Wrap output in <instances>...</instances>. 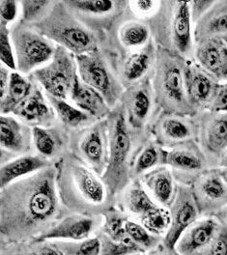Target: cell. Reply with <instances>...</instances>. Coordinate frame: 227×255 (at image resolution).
<instances>
[{
	"instance_id": "obj_27",
	"label": "cell",
	"mask_w": 227,
	"mask_h": 255,
	"mask_svg": "<svg viewBox=\"0 0 227 255\" xmlns=\"http://www.w3.org/2000/svg\"><path fill=\"white\" fill-rule=\"evenodd\" d=\"M152 198L161 206L170 207L173 202L177 182L171 169L166 165H159L139 178Z\"/></svg>"
},
{
	"instance_id": "obj_16",
	"label": "cell",
	"mask_w": 227,
	"mask_h": 255,
	"mask_svg": "<svg viewBox=\"0 0 227 255\" xmlns=\"http://www.w3.org/2000/svg\"><path fill=\"white\" fill-rule=\"evenodd\" d=\"M153 139L164 149L197 141L195 116L162 112L150 128Z\"/></svg>"
},
{
	"instance_id": "obj_4",
	"label": "cell",
	"mask_w": 227,
	"mask_h": 255,
	"mask_svg": "<svg viewBox=\"0 0 227 255\" xmlns=\"http://www.w3.org/2000/svg\"><path fill=\"white\" fill-rule=\"evenodd\" d=\"M147 22L157 47L186 60L195 59L190 1L161 0L160 9Z\"/></svg>"
},
{
	"instance_id": "obj_22",
	"label": "cell",
	"mask_w": 227,
	"mask_h": 255,
	"mask_svg": "<svg viewBox=\"0 0 227 255\" xmlns=\"http://www.w3.org/2000/svg\"><path fill=\"white\" fill-rule=\"evenodd\" d=\"M223 223L216 216L201 217L181 236L175 251L179 255H202L219 235Z\"/></svg>"
},
{
	"instance_id": "obj_47",
	"label": "cell",
	"mask_w": 227,
	"mask_h": 255,
	"mask_svg": "<svg viewBox=\"0 0 227 255\" xmlns=\"http://www.w3.org/2000/svg\"><path fill=\"white\" fill-rule=\"evenodd\" d=\"M33 255H64L60 250L55 246V245H51V246H43V247H39L34 253Z\"/></svg>"
},
{
	"instance_id": "obj_18",
	"label": "cell",
	"mask_w": 227,
	"mask_h": 255,
	"mask_svg": "<svg viewBox=\"0 0 227 255\" xmlns=\"http://www.w3.org/2000/svg\"><path fill=\"white\" fill-rule=\"evenodd\" d=\"M201 217L215 216L227 206V184L220 167H210L191 185Z\"/></svg>"
},
{
	"instance_id": "obj_48",
	"label": "cell",
	"mask_w": 227,
	"mask_h": 255,
	"mask_svg": "<svg viewBox=\"0 0 227 255\" xmlns=\"http://www.w3.org/2000/svg\"><path fill=\"white\" fill-rule=\"evenodd\" d=\"M137 255H179L175 250H170L165 248L163 245H161L160 247H158L155 250H152L150 252H147L144 254Z\"/></svg>"
},
{
	"instance_id": "obj_5",
	"label": "cell",
	"mask_w": 227,
	"mask_h": 255,
	"mask_svg": "<svg viewBox=\"0 0 227 255\" xmlns=\"http://www.w3.org/2000/svg\"><path fill=\"white\" fill-rule=\"evenodd\" d=\"M187 62L188 60L158 47L152 85L162 112L189 116L196 114L187 92Z\"/></svg>"
},
{
	"instance_id": "obj_50",
	"label": "cell",
	"mask_w": 227,
	"mask_h": 255,
	"mask_svg": "<svg viewBox=\"0 0 227 255\" xmlns=\"http://www.w3.org/2000/svg\"><path fill=\"white\" fill-rule=\"evenodd\" d=\"M220 167H227V153L224 155V157L221 159Z\"/></svg>"
},
{
	"instance_id": "obj_29",
	"label": "cell",
	"mask_w": 227,
	"mask_h": 255,
	"mask_svg": "<svg viewBox=\"0 0 227 255\" xmlns=\"http://www.w3.org/2000/svg\"><path fill=\"white\" fill-rule=\"evenodd\" d=\"M70 102L97 120L107 119L113 112L106 99L96 89L87 85L79 78L72 90Z\"/></svg>"
},
{
	"instance_id": "obj_30",
	"label": "cell",
	"mask_w": 227,
	"mask_h": 255,
	"mask_svg": "<svg viewBox=\"0 0 227 255\" xmlns=\"http://www.w3.org/2000/svg\"><path fill=\"white\" fill-rule=\"evenodd\" d=\"M195 44L213 38L227 37V0H217L194 25Z\"/></svg>"
},
{
	"instance_id": "obj_14",
	"label": "cell",
	"mask_w": 227,
	"mask_h": 255,
	"mask_svg": "<svg viewBox=\"0 0 227 255\" xmlns=\"http://www.w3.org/2000/svg\"><path fill=\"white\" fill-rule=\"evenodd\" d=\"M197 142L210 167H220L227 151V112H199L195 115Z\"/></svg>"
},
{
	"instance_id": "obj_43",
	"label": "cell",
	"mask_w": 227,
	"mask_h": 255,
	"mask_svg": "<svg viewBox=\"0 0 227 255\" xmlns=\"http://www.w3.org/2000/svg\"><path fill=\"white\" fill-rule=\"evenodd\" d=\"M202 255H227V225L223 223L222 229L210 247Z\"/></svg>"
},
{
	"instance_id": "obj_49",
	"label": "cell",
	"mask_w": 227,
	"mask_h": 255,
	"mask_svg": "<svg viewBox=\"0 0 227 255\" xmlns=\"http://www.w3.org/2000/svg\"><path fill=\"white\" fill-rule=\"evenodd\" d=\"M221 222L227 225V206L224 208L221 212H219L217 215H215Z\"/></svg>"
},
{
	"instance_id": "obj_51",
	"label": "cell",
	"mask_w": 227,
	"mask_h": 255,
	"mask_svg": "<svg viewBox=\"0 0 227 255\" xmlns=\"http://www.w3.org/2000/svg\"><path fill=\"white\" fill-rule=\"evenodd\" d=\"M220 170L227 184V167H220Z\"/></svg>"
},
{
	"instance_id": "obj_28",
	"label": "cell",
	"mask_w": 227,
	"mask_h": 255,
	"mask_svg": "<svg viewBox=\"0 0 227 255\" xmlns=\"http://www.w3.org/2000/svg\"><path fill=\"white\" fill-rule=\"evenodd\" d=\"M53 164L54 162L42 157L37 153L18 156L15 159L1 164L0 189H3L25 177L32 175Z\"/></svg>"
},
{
	"instance_id": "obj_44",
	"label": "cell",
	"mask_w": 227,
	"mask_h": 255,
	"mask_svg": "<svg viewBox=\"0 0 227 255\" xmlns=\"http://www.w3.org/2000/svg\"><path fill=\"white\" fill-rule=\"evenodd\" d=\"M217 0H192L190 1V11L192 21L195 25V23L204 16L212 6L216 3Z\"/></svg>"
},
{
	"instance_id": "obj_42",
	"label": "cell",
	"mask_w": 227,
	"mask_h": 255,
	"mask_svg": "<svg viewBox=\"0 0 227 255\" xmlns=\"http://www.w3.org/2000/svg\"><path fill=\"white\" fill-rule=\"evenodd\" d=\"M20 17V4L15 0L0 1V23L11 27Z\"/></svg>"
},
{
	"instance_id": "obj_33",
	"label": "cell",
	"mask_w": 227,
	"mask_h": 255,
	"mask_svg": "<svg viewBox=\"0 0 227 255\" xmlns=\"http://www.w3.org/2000/svg\"><path fill=\"white\" fill-rule=\"evenodd\" d=\"M47 97L54 109L57 120L72 131L87 127L98 121L96 118L74 106L70 101L52 96L47 95Z\"/></svg>"
},
{
	"instance_id": "obj_31",
	"label": "cell",
	"mask_w": 227,
	"mask_h": 255,
	"mask_svg": "<svg viewBox=\"0 0 227 255\" xmlns=\"http://www.w3.org/2000/svg\"><path fill=\"white\" fill-rule=\"evenodd\" d=\"M122 212H127L139 221L160 204L149 194L139 179L130 182V185L120 194Z\"/></svg>"
},
{
	"instance_id": "obj_3",
	"label": "cell",
	"mask_w": 227,
	"mask_h": 255,
	"mask_svg": "<svg viewBox=\"0 0 227 255\" xmlns=\"http://www.w3.org/2000/svg\"><path fill=\"white\" fill-rule=\"evenodd\" d=\"M107 119L110 127V159L102 178L117 199L130 185L134 159L151 134L130 127L120 104Z\"/></svg>"
},
{
	"instance_id": "obj_46",
	"label": "cell",
	"mask_w": 227,
	"mask_h": 255,
	"mask_svg": "<svg viewBox=\"0 0 227 255\" xmlns=\"http://www.w3.org/2000/svg\"><path fill=\"white\" fill-rule=\"evenodd\" d=\"M12 72L13 71H11L9 68L0 64V98H2L7 92L11 81Z\"/></svg>"
},
{
	"instance_id": "obj_7",
	"label": "cell",
	"mask_w": 227,
	"mask_h": 255,
	"mask_svg": "<svg viewBox=\"0 0 227 255\" xmlns=\"http://www.w3.org/2000/svg\"><path fill=\"white\" fill-rule=\"evenodd\" d=\"M69 11L82 24L96 33L101 44L116 25L130 14L128 0H63Z\"/></svg>"
},
{
	"instance_id": "obj_38",
	"label": "cell",
	"mask_w": 227,
	"mask_h": 255,
	"mask_svg": "<svg viewBox=\"0 0 227 255\" xmlns=\"http://www.w3.org/2000/svg\"><path fill=\"white\" fill-rule=\"evenodd\" d=\"M99 239L101 242L100 255H137L147 253L131 241H114L102 232Z\"/></svg>"
},
{
	"instance_id": "obj_36",
	"label": "cell",
	"mask_w": 227,
	"mask_h": 255,
	"mask_svg": "<svg viewBox=\"0 0 227 255\" xmlns=\"http://www.w3.org/2000/svg\"><path fill=\"white\" fill-rule=\"evenodd\" d=\"M55 3L56 0H21L19 20L28 25L35 24L47 16Z\"/></svg>"
},
{
	"instance_id": "obj_8",
	"label": "cell",
	"mask_w": 227,
	"mask_h": 255,
	"mask_svg": "<svg viewBox=\"0 0 227 255\" xmlns=\"http://www.w3.org/2000/svg\"><path fill=\"white\" fill-rule=\"evenodd\" d=\"M81 81L96 89L114 110L120 103L125 88L114 65L103 48L76 56Z\"/></svg>"
},
{
	"instance_id": "obj_17",
	"label": "cell",
	"mask_w": 227,
	"mask_h": 255,
	"mask_svg": "<svg viewBox=\"0 0 227 255\" xmlns=\"http://www.w3.org/2000/svg\"><path fill=\"white\" fill-rule=\"evenodd\" d=\"M170 225L163 237L162 245L174 250L184 232L201 218L191 186L178 184L172 204L168 208Z\"/></svg>"
},
{
	"instance_id": "obj_37",
	"label": "cell",
	"mask_w": 227,
	"mask_h": 255,
	"mask_svg": "<svg viewBox=\"0 0 227 255\" xmlns=\"http://www.w3.org/2000/svg\"><path fill=\"white\" fill-rule=\"evenodd\" d=\"M125 228L130 241L142 248L145 252L155 250L162 244L163 238L150 233L141 223H136L129 218L125 223Z\"/></svg>"
},
{
	"instance_id": "obj_20",
	"label": "cell",
	"mask_w": 227,
	"mask_h": 255,
	"mask_svg": "<svg viewBox=\"0 0 227 255\" xmlns=\"http://www.w3.org/2000/svg\"><path fill=\"white\" fill-rule=\"evenodd\" d=\"M152 40V33L145 20L135 18L130 12L101 44L109 50H136L144 48Z\"/></svg>"
},
{
	"instance_id": "obj_6",
	"label": "cell",
	"mask_w": 227,
	"mask_h": 255,
	"mask_svg": "<svg viewBox=\"0 0 227 255\" xmlns=\"http://www.w3.org/2000/svg\"><path fill=\"white\" fill-rule=\"evenodd\" d=\"M30 26L76 56L101 48L100 37L69 11L63 0H56L47 16Z\"/></svg>"
},
{
	"instance_id": "obj_2",
	"label": "cell",
	"mask_w": 227,
	"mask_h": 255,
	"mask_svg": "<svg viewBox=\"0 0 227 255\" xmlns=\"http://www.w3.org/2000/svg\"><path fill=\"white\" fill-rule=\"evenodd\" d=\"M56 187L68 213L88 217L102 216L117 200L102 176L69 152L54 162Z\"/></svg>"
},
{
	"instance_id": "obj_15",
	"label": "cell",
	"mask_w": 227,
	"mask_h": 255,
	"mask_svg": "<svg viewBox=\"0 0 227 255\" xmlns=\"http://www.w3.org/2000/svg\"><path fill=\"white\" fill-rule=\"evenodd\" d=\"M162 165L168 166L178 184L191 186L195 178L210 168L197 141L179 145L171 149L162 148Z\"/></svg>"
},
{
	"instance_id": "obj_1",
	"label": "cell",
	"mask_w": 227,
	"mask_h": 255,
	"mask_svg": "<svg viewBox=\"0 0 227 255\" xmlns=\"http://www.w3.org/2000/svg\"><path fill=\"white\" fill-rule=\"evenodd\" d=\"M68 214L57 191L54 164L0 189L3 241H35Z\"/></svg>"
},
{
	"instance_id": "obj_45",
	"label": "cell",
	"mask_w": 227,
	"mask_h": 255,
	"mask_svg": "<svg viewBox=\"0 0 227 255\" xmlns=\"http://www.w3.org/2000/svg\"><path fill=\"white\" fill-rule=\"evenodd\" d=\"M209 112H227V82L220 84Z\"/></svg>"
},
{
	"instance_id": "obj_34",
	"label": "cell",
	"mask_w": 227,
	"mask_h": 255,
	"mask_svg": "<svg viewBox=\"0 0 227 255\" xmlns=\"http://www.w3.org/2000/svg\"><path fill=\"white\" fill-rule=\"evenodd\" d=\"M162 148L153 137L148 138L139 149L131 168V181L139 179L150 170L162 165Z\"/></svg>"
},
{
	"instance_id": "obj_40",
	"label": "cell",
	"mask_w": 227,
	"mask_h": 255,
	"mask_svg": "<svg viewBox=\"0 0 227 255\" xmlns=\"http://www.w3.org/2000/svg\"><path fill=\"white\" fill-rule=\"evenodd\" d=\"M0 61L11 71H16V57L10 27L0 23Z\"/></svg>"
},
{
	"instance_id": "obj_25",
	"label": "cell",
	"mask_w": 227,
	"mask_h": 255,
	"mask_svg": "<svg viewBox=\"0 0 227 255\" xmlns=\"http://www.w3.org/2000/svg\"><path fill=\"white\" fill-rule=\"evenodd\" d=\"M194 60L221 83L227 82V48L224 38L196 43Z\"/></svg>"
},
{
	"instance_id": "obj_12",
	"label": "cell",
	"mask_w": 227,
	"mask_h": 255,
	"mask_svg": "<svg viewBox=\"0 0 227 255\" xmlns=\"http://www.w3.org/2000/svg\"><path fill=\"white\" fill-rule=\"evenodd\" d=\"M103 49L109 55L114 70L125 89L152 78L158 50V47L153 39L144 48L136 50Z\"/></svg>"
},
{
	"instance_id": "obj_21",
	"label": "cell",
	"mask_w": 227,
	"mask_h": 255,
	"mask_svg": "<svg viewBox=\"0 0 227 255\" xmlns=\"http://www.w3.org/2000/svg\"><path fill=\"white\" fill-rule=\"evenodd\" d=\"M186 84L189 101L195 113L209 111L221 82L212 77L195 60H188Z\"/></svg>"
},
{
	"instance_id": "obj_26",
	"label": "cell",
	"mask_w": 227,
	"mask_h": 255,
	"mask_svg": "<svg viewBox=\"0 0 227 255\" xmlns=\"http://www.w3.org/2000/svg\"><path fill=\"white\" fill-rule=\"evenodd\" d=\"M95 226L93 217L80 214H68L48 231L35 240V243L46 241H82L89 238Z\"/></svg>"
},
{
	"instance_id": "obj_19",
	"label": "cell",
	"mask_w": 227,
	"mask_h": 255,
	"mask_svg": "<svg viewBox=\"0 0 227 255\" xmlns=\"http://www.w3.org/2000/svg\"><path fill=\"white\" fill-rule=\"evenodd\" d=\"M1 164L18 156L35 153L33 128L12 114L0 117Z\"/></svg>"
},
{
	"instance_id": "obj_11",
	"label": "cell",
	"mask_w": 227,
	"mask_h": 255,
	"mask_svg": "<svg viewBox=\"0 0 227 255\" xmlns=\"http://www.w3.org/2000/svg\"><path fill=\"white\" fill-rule=\"evenodd\" d=\"M70 152L103 176L110 159L108 119L98 120L87 127L72 131Z\"/></svg>"
},
{
	"instance_id": "obj_52",
	"label": "cell",
	"mask_w": 227,
	"mask_h": 255,
	"mask_svg": "<svg viewBox=\"0 0 227 255\" xmlns=\"http://www.w3.org/2000/svg\"><path fill=\"white\" fill-rule=\"evenodd\" d=\"M225 39V41H226V45H227V37H226V38H224Z\"/></svg>"
},
{
	"instance_id": "obj_24",
	"label": "cell",
	"mask_w": 227,
	"mask_h": 255,
	"mask_svg": "<svg viewBox=\"0 0 227 255\" xmlns=\"http://www.w3.org/2000/svg\"><path fill=\"white\" fill-rule=\"evenodd\" d=\"M29 127H50L58 120L45 91L36 82L30 96L13 114Z\"/></svg>"
},
{
	"instance_id": "obj_13",
	"label": "cell",
	"mask_w": 227,
	"mask_h": 255,
	"mask_svg": "<svg viewBox=\"0 0 227 255\" xmlns=\"http://www.w3.org/2000/svg\"><path fill=\"white\" fill-rule=\"evenodd\" d=\"M126 119L134 129L150 132V128L162 112L152 85V78L126 88L119 103Z\"/></svg>"
},
{
	"instance_id": "obj_41",
	"label": "cell",
	"mask_w": 227,
	"mask_h": 255,
	"mask_svg": "<svg viewBox=\"0 0 227 255\" xmlns=\"http://www.w3.org/2000/svg\"><path fill=\"white\" fill-rule=\"evenodd\" d=\"M129 6L135 18L147 21L160 9L161 0H129Z\"/></svg>"
},
{
	"instance_id": "obj_32",
	"label": "cell",
	"mask_w": 227,
	"mask_h": 255,
	"mask_svg": "<svg viewBox=\"0 0 227 255\" xmlns=\"http://www.w3.org/2000/svg\"><path fill=\"white\" fill-rule=\"evenodd\" d=\"M35 85L36 81L30 76L25 77L13 71L7 92L0 98V115H13L32 93Z\"/></svg>"
},
{
	"instance_id": "obj_10",
	"label": "cell",
	"mask_w": 227,
	"mask_h": 255,
	"mask_svg": "<svg viewBox=\"0 0 227 255\" xmlns=\"http://www.w3.org/2000/svg\"><path fill=\"white\" fill-rule=\"evenodd\" d=\"M30 77L47 95L70 101V96L79 77L76 55L60 46L49 63L33 72Z\"/></svg>"
},
{
	"instance_id": "obj_39",
	"label": "cell",
	"mask_w": 227,
	"mask_h": 255,
	"mask_svg": "<svg viewBox=\"0 0 227 255\" xmlns=\"http://www.w3.org/2000/svg\"><path fill=\"white\" fill-rule=\"evenodd\" d=\"M64 255H100L101 242L99 237L82 241L56 242L54 244Z\"/></svg>"
},
{
	"instance_id": "obj_23",
	"label": "cell",
	"mask_w": 227,
	"mask_h": 255,
	"mask_svg": "<svg viewBox=\"0 0 227 255\" xmlns=\"http://www.w3.org/2000/svg\"><path fill=\"white\" fill-rule=\"evenodd\" d=\"M32 128L35 153L55 162L70 152L72 130L59 121L50 127Z\"/></svg>"
},
{
	"instance_id": "obj_35",
	"label": "cell",
	"mask_w": 227,
	"mask_h": 255,
	"mask_svg": "<svg viewBox=\"0 0 227 255\" xmlns=\"http://www.w3.org/2000/svg\"><path fill=\"white\" fill-rule=\"evenodd\" d=\"M102 217L104 219L102 233L114 241H130L125 228V223L128 217L125 216L124 212L114 207L103 213Z\"/></svg>"
},
{
	"instance_id": "obj_9",
	"label": "cell",
	"mask_w": 227,
	"mask_h": 255,
	"mask_svg": "<svg viewBox=\"0 0 227 255\" xmlns=\"http://www.w3.org/2000/svg\"><path fill=\"white\" fill-rule=\"evenodd\" d=\"M16 72L28 77L52 59L56 45L19 19L10 27Z\"/></svg>"
}]
</instances>
